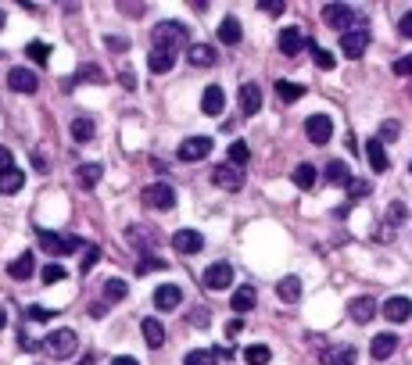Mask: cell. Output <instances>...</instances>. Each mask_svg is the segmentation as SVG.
Masks as SVG:
<instances>
[{
    "instance_id": "30",
    "label": "cell",
    "mask_w": 412,
    "mask_h": 365,
    "mask_svg": "<svg viewBox=\"0 0 412 365\" xmlns=\"http://www.w3.org/2000/svg\"><path fill=\"white\" fill-rule=\"evenodd\" d=\"M25 187V172L22 169H8V172H0V194H18Z\"/></svg>"
},
{
    "instance_id": "29",
    "label": "cell",
    "mask_w": 412,
    "mask_h": 365,
    "mask_svg": "<svg viewBox=\"0 0 412 365\" xmlns=\"http://www.w3.org/2000/svg\"><path fill=\"white\" fill-rule=\"evenodd\" d=\"M93 133H97V122H93L90 115H79V118L72 122V140H76V143H90Z\"/></svg>"
},
{
    "instance_id": "47",
    "label": "cell",
    "mask_w": 412,
    "mask_h": 365,
    "mask_svg": "<svg viewBox=\"0 0 412 365\" xmlns=\"http://www.w3.org/2000/svg\"><path fill=\"white\" fill-rule=\"evenodd\" d=\"M259 11H266V15H283V11H287V4H283V0H259Z\"/></svg>"
},
{
    "instance_id": "46",
    "label": "cell",
    "mask_w": 412,
    "mask_h": 365,
    "mask_svg": "<svg viewBox=\"0 0 412 365\" xmlns=\"http://www.w3.org/2000/svg\"><path fill=\"white\" fill-rule=\"evenodd\" d=\"M348 194H352V201L366 197V194H369V182H366V179H352V182H348Z\"/></svg>"
},
{
    "instance_id": "10",
    "label": "cell",
    "mask_w": 412,
    "mask_h": 365,
    "mask_svg": "<svg viewBox=\"0 0 412 365\" xmlns=\"http://www.w3.org/2000/svg\"><path fill=\"white\" fill-rule=\"evenodd\" d=\"M233 283V265L230 262H215L205 269V287L208 290H226Z\"/></svg>"
},
{
    "instance_id": "4",
    "label": "cell",
    "mask_w": 412,
    "mask_h": 365,
    "mask_svg": "<svg viewBox=\"0 0 412 365\" xmlns=\"http://www.w3.org/2000/svg\"><path fill=\"white\" fill-rule=\"evenodd\" d=\"M140 201H144L147 208H158V211H169V208H176V190L169 187V182H151V187H144Z\"/></svg>"
},
{
    "instance_id": "38",
    "label": "cell",
    "mask_w": 412,
    "mask_h": 365,
    "mask_svg": "<svg viewBox=\"0 0 412 365\" xmlns=\"http://www.w3.org/2000/svg\"><path fill=\"white\" fill-rule=\"evenodd\" d=\"M125 294H130V283L125 280H104V297L115 304V301H122Z\"/></svg>"
},
{
    "instance_id": "44",
    "label": "cell",
    "mask_w": 412,
    "mask_h": 365,
    "mask_svg": "<svg viewBox=\"0 0 412 365\" xmlns=\"http://www.w3.org/2000/svg\"><path fill=\"white\" fill-rule=\"evenodd\" d=\"M97 258H101V248H97V243H86V255H83V265H79V272H90L93 265H97Z\"/></svg>"
},
{
    "instance_id": "15",
    "label": "cell",
    "mask_w": 412,
    "mask_h": 365,
    "mask_svg": "<svg viewBox=\"0 0 412 365\" xmlns=\"http://www.w3.org/2000/svg\"><path fill=\"white\" fill-rule=\"evenodd\" d=\"M179 304H183V290L176 283H165V287L154 290V308L158 312H176Z\"/></svg>"
},
{
    "instance_id": "32",
    "label": "cell",
    "mask_w": 412,
    "mask_h": 365,
    "mask_svg": "<svg viewBox=\"0 0 412 365\" xmlns=\"http://www.w3.org/2000/svg\"><path fill=\"white\" fill-rule=\"evenodd\" d=\"M394 348H398V337H394V333H380V337H373V344H369V355H373V358H391Z\"/></svg>"
},
{
    "instance_id": "16",
    "label": "cell",
    "mask_w": 412,
    "mask_h": 365,
    "mask_svg": "<svg viewBox=\"0 0 412 365\" xmlns=\"http://www.w3.org/2000/svg\"><path fill=\"white\" fill-rule=\"evenodd\" d=\"M186 61L194 69H212L215 61H219V54H215V47H208V43H190L186 47Z\"/></svg>"
},
{
    "instance_id": "26",
    "label": "cell",
    "mask_w": 412,
    "mask_h": 365,
    "mask_svg": "<svg viewBox=\"0 0 412 365\" xmlns=\"http://www.w3.org/2000/svg\"><path fill=\"white\" fill-rule=\"evenodd\" d=\"M276 297H280L283 304L301 301V280H298V276H283V280L276 283Z\"/></svg>"
},
{
    "instance_id": "37",
    "label": "cell",
    "mask_w": 412,
    "mask_h": 365,
    "mask_svg": "<svg viewBox=\"0 0 412 365\" xmlns=\"http://www.w3.org/2000/svg\"><path fill=\"white\" fill-rule=\"evenodd\" d=\"M247 162H251V147H247L244 140H237V143L230 147V165H233V169H244Z\"/></svg>"
},
{
    "instance_id": "31",
    "label": "cell",
    "mask_w": 412,
    "mask_h": 365,
    "mask_svg": "<svg viewBox=\"0 0 412 365\" xmlns=\"http://www.w3.org/2000/svg\"><path fill=\"white\" fill-rule=\"evenodd\" d=\"M327 179L334 182V187H348V182H352V169H348V162L330 158V165H327Z\"/></svg>"
},
{
    "instance_id": "56",
    "label": "cell",
    "mask_w": 412,
    "mask_h": 365,
    "mask_svg": "<svg viewBox=\"0 0 412 365\" xmlns=\"http://www.w3.org/2000/svg\"><path fill=\"white\" fill-rule=\"evenodd\" d=\"M190 322H194V326L201 322V326H205V322H208V312H205V308H201V312H190Z\"/></svg>"
},
{
    "instance_id": "33",
    "label": "cell",
    "mask_w": 412,
    "mask_h": 365,
    "mask_svg": "<svg viewBox=\"0 0 412 365\" xmlns=\"http://www.w3.org/2000/svg\"><path fill=\"white\" fill-rule=\"evenodd\" d=\"M140 329H144V341H147L151 348H162V344H165V326L158 322V319H144Z\"/></svg>"
},
{
    "instance_id": "59",
    "label": "cell",
    "mask_w": 412,
    "mask_h": 365,
    "mask_svg": "<svg viewBox=\"0 0 412 365\" xmlns=\"http://www.w3.org/2000/svg\"><path fill=\"white\" fill-rule=\"evenodd\" d=\"M4 25H8V15H4V11H0V29H4Z\"/></svg>"
},
{
    "instance_id": "25",
    "label": "cell",
    "mask_w": 412,
    "mask_h": 365,
    "mask_svg": "<svg viewBox=\"0 0 412 365\" xmlns=\"http://www.w3.org/2000/svg\"><path fill=\"white\" fill-rule=\"evenodd\" d=\"M355 348L352 344H341V348H327L323 351V365H355Z\"/></svg>"
},
{
    "instance_id": "7",
    "label": "cell",
    "mask_w": 412,
    "mask_h": 365,
    "mask_svg": "<svg viewBox=\"0 0 412 365\" xmlns=\"http://www.w3.org/2000/svg\"><path fill=\"white\" fill-rule=\"evenodd\" d=\"M212 182H215L219 190H226V194H237V190L244 187V172L233 169L230 162H226V165H215V169H212Z\"/></svg>"
},
{
    "instance_id": "20",
    "label": "cell",
    "mask_w": 412,
    "mask_h": 365,
    "mask_svg": "<svg viewBox=\"0 0 412 365\" xmlns=\"http://www.w3.org/2000/svg\"><path fill=\"white\" fill-rule=\"evenodd\" d=\"M101 179H104V165H97V162H86V165L76 169V182H79L83 190H93Z\"/></svg>"
},
{
    "instance_id": "54",
    "label": "cell",
    "mask_w": 412,
    "mask_h": 365,
    "mask_svg": "<svg viewBox=\"0 0 412 365\" xmlns=\"http://www.w3.org/2000/svg\"><path fill=\"white\" fill-rule=\"evenodd\" d=\"M29 319H36V322H47V319H54L47 308H29Z\"/></svg>"
},
{
    "instance_id": "43",
    "label": "cell",
    "mask_w": 412,
    "mask_h": 365,
    "mask_svg": "<svg viewBox=\"0 0 412 365\" xmlns=\"http://www.w3.org/2000/svg\"><path fill=\"white\" fill-rule=\"evenodd\" d=\"M405 219H408V208H405L401 201H394V204L387 208V222H391V226H401Z\"/></svg>"
},
{
    "instance_id": "11",
    "label": "cell",
    "mask_w": 412,
    "mask_h": 365,
    "mask_svg": "<svg viewBox=\"0 0 412 365\" xmlns=\"http://www.w3.org/2000/svg\"><path fill=\"white\" fill-rule=\"evenodd\" d=\"M384 319L387 322H405V319H412V297H405V294H394V297H387L384 301Z\"/></svg>"
},
{
    "instance_id": "60",
    "label": "cell",
    "mask_w": 412,
    "mask_h": 365,
    "mask_svg": "<svg viewBox=\"0 0 412 365\" xmlns=\"http://www.w3.org/2000/svg\"><path fill=\"white\" fill-rule=\"evenodd\" d=\"M76 365H93V358H83V362H76Z\"/></svg>"
},
{
    "instance_id": "48",
    "label": "cell",
    "mask_w": 412,
    "mask_h": 365,
    "mask_svg": "<svg viewBox=\"0 0 412 365\" xmlns=\"http://www.w3.org/2000/svg\"><path fill=\"white\" fill-rule=\"evenodd\" d=\"M104 43H108L115 54H125V50H130V40H125V36H108Z\"/></svg>"
},
{
    "instance_id": "53",
    "label": "cell",
    "mask_w": 412,
    "mask_h": 365,
    "mask_svg": "<svg viewBox=\"0 0 412 365\" xmlns=\"http://www.w3.org/2000/svg\"><path fill=\"white\" fill-rule=\"evenodd\" d=\"M240 329H244V322H240V319H233V322L226 326V341H233V337H240Z\"/></svg>"
},
{
    "instance_id": "19",
    "label": "cell",
    "mask_w": 412,
    "mask_h": 365,
    "mask_svg": "<svg viewBox=\"0 0 412 365\" xmlns=\"http://www.w3.org/2000/svg\"><path fill=\"white\" fill-rule=\"evenodd\" d=\"M255 301H259V290L251 287V283H244V287H237V290H233V297H230V308H233L237 315H244V312L255 308Z\"/></svg>"
},
{
    "instance_id": "55",
    "label": "cell",
    "mask_w": 412,
    "mask_h": 365,
    "mask_svg": "<svg viewBox=\"0 0 412 365\" xmlns=\"http://www.w3.org/2000/svg\"><path fill=\"white\" fill-rule=\"evenodd\" d=\"M111 365H140L133 355H118V358H111Z\"/></svg>"
},
{
    "instance_id": "39",
    "label": "cell",
    "mask_w": 412,
    "mask_h": 365,
    "mask_svg": "<svg viewBox=\"0 0 412 365\" xmlns=\"http://www.w3.org/2000/svg\"><path fill=\"white\" fill-rule=\"evenodd\" d=\"M312 47V57H315V65H320L323 72H330L334 65H337V57L330 54V50H323V47H315V43H308Z\"/></svg>"
},
{
    "instance_id": "22",
    "label": "cell",
    "mask_w": 412,
    "mask_h": 365,
    "mask_svg": "<svg viewBox=\"0 0 412 365\" xmlns=\"http://www.w3.org/2000/svg\"><path fill=\"white\" fill-rule=\"evenodd\" d=\"M366 162L373 165V172H387V169H391L387 150H384V143H380L376 136H373V140H366Z\"/></svg>"
},
{
    "instance_id": "57",
    "label": "cell",
    "mask_w": 412,
    "mask_h": 365,
    "mask_svg": "<svg viewBox=\"0 0 412 365\" xmlns=\"http://www.w3.org/2000/svg\"><path fill=\"white\" fill-rule=\"evenodd\" d=\"M22 348H25V351H36V341H33V337H25V333H22Z\"/></svg>"
},
{
    "instance_id": "40",
    "label": "cell",
    "mask_w": 412,
    "mask_h": 365,
    "mask_svg": "<svg viewBox=\"0 0 412 365\" xmlns=\"http://www.w3.org/2000/svg\"><path fill=\"white\" fill-rule=\"evenodd\" d=\"M65 276H69V272H65V269H61L57 262H50V265H47L43 272H40V280H43L47 287H54V283H61V280H65Z\"/></svg>"
},
{
    "instance_id": "14",
    "label": "cell",
    "mask_w": 412,
    "mask_h": 365,
    "mask_svg": "<svg viewBox=\"0 0 412 365\" xmlns=\"http://www.w3.org/2000/svg\"><path fill=\"white\" fill-rule=\"evenodd\" d=\"M172 248H176L179 255H198V251L205 248V236H201L198 229H176V233H172Z\"/></svg>"
},
{
    "instance_id": "28",
    "label": "cell",
    "mask_w": 412,
    "mask_h": 365,
    "mask_svg": "<svg viewBox=\"0 0 412 365\" xmlns=\"http://www.w3.org/2000/svg\"><path fill=\"white\" fill-rule=\"evenodd\" d=\"M276 97H280V104H294V101L305 97V86L301 83H287V79H276Z\"/></svg>"
},
{
    "instance_id": "41",
    "label": "cell",
    "mask_w": 412,
    "mask_h": 365,
    "mask_svg": "<svg viewBox=\"0 0 412 365\" xmlns=\"http://www.w3.org/2000/svg\"><path fill=\"white\" fill-rule=\"evenodd\" d=\"M25 54H29V61H36V65H47L50 47H47V43H29V47H25Z\"/></svg>"
},
{
    "instance_id": "27",
    "label": "cell",
    "mask_w": 412,
    "mask_h": 365,
    "mask_svg": "<svg viewBox=\"0 0 412 365\" xmlns=\"http://www.w3.org/2000/svg\"><path fill=\"white\" fill-rule=\"evenodd\" d=\"M172 65H176V54H169V50H151V54H147V69H151L154 76L172 72Z\"/></svg>"
},
{
    "instance_id": "8",
    "label": "cell",
    "mask_w": 412,
    "mask_h": 365,
    "mask_svg": "<svg viewBox=\"0 0 412 365\" xmlns=\"http://www.w3.org/2000/svg\"><path fill=\"white\" fill-rule=\"evenodd\" d=\"M323 22H327L330 29H341V33H348V25L359 22V15H355L352 4H327V8H323Z\"/></svg>"
},
{
    "instance_id": "34",
    "label": "cell",
    "mask_w": 412,
    "mask_h": 365,
    "mask_svg": "<svg viewBox=\"0 0 412 365\" xmlns=\"http://www.w3.org/2000/svg\"><path fill=\"white\" fill-rule=\"evenodd\" d=\"M315 179H320V172H315V165H298L294 169V187H301V190H312L315 187Z\"/></svg>"
},
{
    "instance_id": "52",
    "label": "cell",
    "mask_w": 412,
    "mask_h": 365,
    "mask_svg": "<svg viewBox=\"0 0 412 365\" xmlns=\"http://www.w3.org/2000/svg\"><path fill=\"white\" fill-rule=\"evenodd\" d=\"M8 169H15V158H11V150L0 143V172H8Z\"/></svg>"
},
{
    "instance_id": "21",
    "label": "cell",
    "mask_w": 412,
    "mask_h": 365,
    "mask_svg": "<svg viewBox=\"0 0 412 365\" xmlns=\"http://www.w3.org/2000/svg\"><path fill=\"white\" fill-rule=\"evenodd\" d=\"M240 111L244 115H259L262 111V90L255 83H244L240 86Z\"/></svg>"
},
{
    "instance_id": "51",
    "label": "cell",
    "mask_w": 412,
    "mask_h": 365,
    "mask_svg": "<svg viewBox=\"0 0 412 365\" xmlns=\"http://www.w3.org/2000/svg\"><path fill=\"white\" fill-rule=\"evenodd\" d=\"M398 33H401L405 40H412V11H405V15H401V22H398Z\"/></svg>"
},
{
    "instance_id": "35",
    "label": "cell",
    "mask_w": 412,
    "mask_h": 365,
    "mask_svg": "<svg viewBox=\"0 0 412 365\" xmlns=\"http://www.w3.org/2000/svg\"><path fill=\"white\" fill-rule=\"evenodd\" d=\"M269 358H273V351H269L266 344H251V348H244V362H247V365H269Z\"/></svg>"
},
{
    "instance_id": "61",
    "label": "cell",
    "mask_w": 412,
    "mask_h": 365,
    "mask_svg": "<svg viewBox=\"0 0 412 365\" xmlns=\"http://www.w3.org/2000/svg\"><path fill=\"white\" fill-rule=\"evenodd\" d=\"M408 172H412V165H408Z\"/></svg>"
},
{
    "instance_id": "50",
    "label": "cell",
    "mask_w": 412,
    "mask_h": 365,
    "mask_svg": "<svg viewBox=\"0 0 412 365\" xmlns=\"http://www.w3.org/2000/svg\"><path fill=\"white\" fill-rule=\"evenodd\" d=\"M394 72H398V76H412V54H405V57L394 61Z\"/></svg>"
},
{
    "instance_id": "17",
    "label": "cell",
    "mask_w": 412,
    "mask_h": 365,
    "mask_svg": "<svg viewBox=\"0 0 412 365\" xmlns=\"http://www.w3.org/2000/svg\"><path fill=\"white\" fill-rule=\"evenodd\" d=\"M305 43H308V40L301 36V29H298V25H287V29H283V33L276 36V47H280L283 54H287V57H294Z\"/></svg>"
},
{
    "instance_id": "3",
    "label": "cell",
    "mask_w": 412,
    "mask_h": 365,
    "mask_svg": "<svg viewBox=\"0 0 412 365\" xmlns=\"http://www.w3.org/2000/svg\"><path fill=\"white\" fill-rule=\"evenodd\" d=\"M43 348H47L54 358H72V355H76V348H79V333H76L72 326L50 329V333H47V341H43Z\"/></svg>"
},
{
    "instance_id": "23",
    "label": "cell",
    "mask_w": 412,
    "mask_h": 365,
    "mask_svg": "<svg viewBox=\"0 0 412 365\" xmlns=\"http://www.w3.org/2000/svg\"><path fill=\"white\" fill-rule=\"evenodd\" d=\"M240 36H244V29H240L237 15H226L223 22H219V43H226V47H237V43H240Z\"/></svg>"
},
{
    "instance_id": "6",
    "label": "cell",
    "mask_w": 412,
    "mask_h": 365,
    "mask_svg": "<svg viewBox=\"0 0 412 365\" xmlns=\"http://www.w3.org/2000/svg\"><path fill=\"white\" fill-rule=\"evenodd\" d=\"M305 133H308V140L315 147H327L330 136H334V118L330 115H308L305 118Z\"/></svg>"
},
{
    "instance_id": "36",
    "label": "cell",
    "mask_w": 412,
    "mask_h": 365,
    "mask_svg": "<svg viewBox=\"0 0 412 365\" xmlns=\"http://www.w3.org/2000/svg\"><path fill=\"white\" fill-rule=\"evenodd\" d=\"M183 365H219V358H215V351H208V348H194V351H186Z\"/></svg>"
},
{
    "instance_id": "49",
    "label": "cell",
    "mask_w": 412,
    "mask_h": 365,
    "mask_svg": "<svg viewBox=\"0 0 412 365\" xmlns=\"http://www.w3.org/2000/svg\"><path fill=\"white\" fill-rule=\"evenodd\" d=\"M79 79H90V83H104V76H101V69H97V65H86V69L79 72Z\"/></svg>"
},
{
    "instance_id": "13",
    "label": "cell",
    "mask_w": 412,
    "mask_h": 365,
    "mask_svg": "<svg viewBox=\"0 0 412 365\" xmlns=\"http://www.w3.org/2000/svg\"><path fill=\"white\" fill-rule=\"evenodd\" d=\"M348 315H352V322H359V326H369L376 319V301L373 297H352L348 301Z\"/></svg>"
},
{
    "instance_id": "45",
    "label": "cell",
    "mask_w": 412,
    "mask_h": 365,
    "mask_svg": "<svg viewBox=\"0 0 412 365\" xmlns=\"http://www.w3.org/2000/svg\"><path fill=\"white\" fill-rule=\"evenodd\" d=\"M398 133H401V126H398L394 118H387L384 126H380V136H376V140H380V143H387V140H398Z\"/></svg>"
},
{
    "instance_id": "12",
    "label": "cell",
    "mask_w": 412,
    "mask_h": 365,
    "mask_svg": "<svg viewBox=\"0 0 412 365\" xmlns=\"http://www.w3.org/2000/svg\"><path fill=\"white\" fill-rule=\"evenodd\" d=\"M8 86L15 90V94H36L40 90V79H36V72H29V69H11L8 72Z\"/></svg>"
},
{
    "instance_id": "2",
    "label": "cell",
    "mask_w": 412,
    "mask_h": 365,
    "mask_svg": "<svg viewBox=\"0 0 412 365\" xmlns=\"http://www.w3.org/2000/svg\"><path fill=\"white\" fill-rule=\"evenodd\" d=\"M36 240H40V248H43L47 255H57V258L76 255L79 248H86V243H83L79 236H69V233H50V229H40V233H36Z\"/></svg>"
},
{
    "instance_id": "42",
    "label": "cell",
    "mask_w": 412,
    "mask_h": 365,
    "mask_svg": "<svg viewBox=\"0 0 412 365\" xmlns=\"http://www.w3.org/2000/svg\"><path fill=\"white\" fill-rule=\"evenodd\" d=\"M165 269V262L162 258H151V255H144L140 262H137V272H140V276H147V272H162Z\"/></svg>"
},
{
    "instance_id": "1",
    "label": "cell",
    "mask_w": 412,
    "mask_h": 365,
    "mask_svg": "<svg viewBox=\"0 0 412 365\" xmlns=\"http://www.w3.org/2000/svg\"><path fill=\"white\" fill-rule=\"evenodd\" d=\"M151 50H169V54H176L179 47H190V29L183 25V22H158L154 29H151Z\"/></svg>"
},
{
    "instance_id": "58",
    "label": "cell",
    "mask_w": 412,
    "mask_h": 365,
    "mask_svg": "<svg viewBox=\"0 0 412 365\" xmlns=\"http://www.w3.org/2000/svg\"><path fill=\"white\" fill-rule=\"evenodd\" d=\"M4 326H8V308L0 304V329H4Z\"/></svg>"
},
{
    "instance_id": "9",
    "label": "cell",
    "mask_w": 412,
    "mask_h": 365,
    "mask_svg": "<svg viewBox=\"0 0 412 365\" xmlns=\"http://www.w3.org/2000/svg\"><path fill=\"white\" fill-rule=\"evenodd\" d=\"M176 155H179V162H201V158H208L212 155V136H186Z\"/></svg>"
},
{
    "instance_id": "18",
    "label": "cell",
    "mask_w": 412,
    "mask_h": 365,
    "mask_svg": "<svg viewBox=\"0 0 412 365\" xmlns=\"http://www.w3.org/2000/svg\"><path fill=\"white\" fill-rule=\"evenodd\" d=\"M226 108V94H223V86H205V94H201V111L205 115H223Z\"/></svg>"
},
{
    "instance_id": "5",
    "label": "cell",
    "mask_w": 412,
    "mask_h": 365,
    "mask_svg": "<svg viewBox=\"0 0 412 365\" xmlns=\"http://www.w3.org/2000/svg\"><path fill=\"white\" fill-rule=\"evenodd\" d=\"M366 47H369V29H366V25H359V29H348V33H341V54H344V57L359 61V57L366 54Z\"/></svg>"
},
{
    "instance_id": "24",
    "label": "cell",
    "mask_w": 412,
    "mask_h": 365,
    "mask_svg": "<svg viewBox=\"0 0 412 365\" xmlns=\"http://www.w3.org/2000/svg\"><path fill=\"white\" fill-rule=\"evenodd\" d=\"M8 272H11V280H29L36 272V258H33V251H22L11 265H8Z\"/></svg>"
}]
</instances>
